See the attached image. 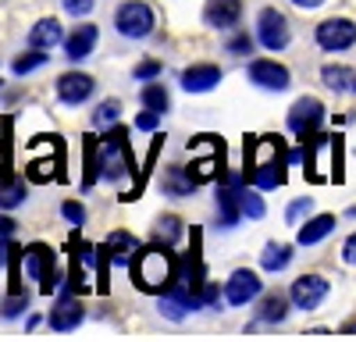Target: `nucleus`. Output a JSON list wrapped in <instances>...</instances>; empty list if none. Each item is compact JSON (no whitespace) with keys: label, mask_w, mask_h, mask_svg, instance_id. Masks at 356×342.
I'll list each match as a JSON object with an SVG mask.
<instances>
[{"label":"nucleus","mask_w":356,"mask_h":342,"mask_svg":"<svg viewBox=\"0 0 356 342\" xmlns=\"http://www.w3.org/2000/svg\"><path fill=\"white\" fill-rule=\"evenodd\" d=\"M292 157L285 154L282 136H246V179L253 189L271 193L285 186V164Z\"/></svg>","instance_id":"f257e3e1"},{"label":"nucleus","mask_w":356,"mask_h":342,"mask_svg":"<svg viewBox=\"0 0 356 342\" xmlns=\"http://www.w3.org/2000/svg\"><path fill=\"white\" fill-rule=\"evenodd\" d=\"M129 275H132V285H139L143 293H168L175 278H178V261H175V253H171V243H150V246H143L136 256H132V264H129Z\"/></svg>","instance_id":"f03ea898"},{"label":"nucleus","mask_w":356,"mask_h":342,"mask_svg":"<svg viewBox=\"0 0 356 342\" xmlns=\"http://www.w3.org/2000/svg\"><path fill=\"white\" fill-rule=\"evenodd\" d=\"M97 175H104L107 182H125L132 179L136 186L122 193L125 204H132V200L139 196V179H136V154L129 147V132L125 129H111L104 139H100V147H97Z\"/></svg>","instance_id":"7ed1b4c3"},{"label":"nucleus","mask_w":356,"mask_h":342,"mask_svg":"<svg viewBox=\"0 0 356 342\" xmlns=\"http://www.w3.org/2000/svg\"><path fill=\"white\" fill-rule=\"evenodd\" d=\"M189 175L196 179V186L214 182L218 175H225V139L218 136H196L189 139Z\"/></svg>","instance_id":"20e7f679"},{"label":"nucleus","mask_w":356,"mask_h":342,"mask_svg":"<svg viewBox=\"0 0 356 342\" xmlns=\"http://www.w3.org/2000/svg\"><path fill=\"white\" fill-rule=\"evenodd\" d=\"M303 171L310 182H332L335 175V136H310L303 139Z\"/></svg>","instance_id":"39448f33"},{"label":"nucleus","mask_w":356,"mask_h":342,"mask_svg":"<svg viewBox=\"0 0 356 342\" xmlns=\"http://www.w3.org/2000/svg\"><path fill=\"white\" fill-rule=\"evenodd\" d=\"M154 25H157V18H154V8L146 0H125L114 15V28L129 40H146L154 33Z\"/></svg>","instance_id":"423d86ee"},{"label":"nucleus","mask_w":356,"mask_h":342,"mask_svg":"<svg viewBox=\"0 0 356 342\" xmlns=\"http://www.w3.org/2000/svg\"><path fill=\"white\" fill-rule=\"evenodd\" d=\"M289 132L296 139H310L317 136V129L324 125V104L317 97H300L292 107H289V118H285Z\"/></svg>","instance_id":"0eeeda50"},{"label":"nucleus","mask_w":356,"mask_h":342,"mask_svg":"<svg viewBox=\"0 0 356 342\" xmlns=\"http://www.w3.org/2000/svg\"><path fill=\"white\" fill-rule=\"evenodd\" d=\"M257 40H260L267 50H271V54L285 50V47H289V40H292L289 18H285L278 8H264V11L257 15Z\"/></svg>","instance_id":"6e6552de"},{"label":"nucleus","mask_w":356,"mask_h":342,"mask_svg":"<svg viewBox=\"0 0 356 342\" xmlns=\"http://www.w3.org/2000/svg\"><path fill=\"white\" fill-rule=\"evenodd\" d=\"M314 40H317V47L324 54H342V50H349L356 43V22H349V18H324L317 25Z\"/></svg>","instance_id":"1a4fd4ad"},{"label":"nucleus","mask_w":356,"mask_h":342,"mask_svg":"<svg viewBox=\"0 0 356 342\" xmlns=\"http://www.w3.org/2000/svg\"><path fill=\"white\" fill-rule=\"evenodd\" d=\"M68 250H72V264H68V293L82 296V293H89V275H86V268H89V264H97V246L82 243L79 232H72Z\"/></svg>","instance_id":"9d476101"},{"label":"nucleus","mask_w":356,"mask_h":342,"mask_svg":"<svg viewBox=\"0 0 356 342\" xmlns=\"http://www.w3.org/2000/svg\"><path fill=\"white\" fill-rule=\"evenodd\" d=\"M328 293H332V282L324 278V275H300L292 282V289H289V296H292V307L296 310H317L324 300H328Z\"/></svg>","instance_id":"9b49d317"},{"label":"nucleus","mask_w":356,"mask_h":342,"mask_svg":"<svg viewBox=\"0 0 356 342\" xmlns=\"http://www.w3.org/2000/svg\"><path fill=\"white\" fill-rule=\"evenodd\" d=\"M246 75H250V82H253V86H260V90H271V93L289 90V82H292L289 68H285V65H278V61H267V57H257V61H250Z\"/></svg>","instance_id":"f8f14e48"},{"label":"nucleus","mask_w":356,"mask_h":342,"mask_svg":"<svg viewBox=\"0 0 356 342\" xmlns=\"http://www.w3.org/2000/svg\"><path fill=\"white\" fill-rule=\"evenodd\" d=\"M189 310H200V296L189 289L182 278H175V285L168 293H161V314L168 321H182Z\"/></svg>","instance_id":"ddd939ff"},{"label":"nucleus","mask_w":356,"mask_h":342,"mask_svg":"<svg viewBox=\"0 0 356 342\" xmlns=\"http://www.w3.org/2000/svg\"><path fill=\"white\" fill-rule=\"evenodd\" d=\"M264 293V282L257 278V271L250 268H239V271H232V278L225 282V300L232 307H246L250 300H257Z\"/></svg>","instance_id":"4468645a"},{"label":"nucleus","mask_w":356,"mask_h":342,"mask_svg":"<svg viewBox=\"0 0 356 342\" xmlns=\"http://www.w3.org/2000/svg\"><path fill=\"white\" fill-rule=\"evenodd\" d=\"M93 90H97V82H93V75H86V72H65L61 79H57V100L68 104V107L86 104L89 97H93Z\"/></svg>","instance_id":"2eb2a0df"},{"label":"nucleus","mask_w":356,"mask_h":342,"mask_svg":"<svg viewBox=\"0 0 356 342\" xmlns=\"http://www.w3.org/2000/svg\"><path fill=\"white\" fill-rule=\"evenodd\" d=\"M82 303H79V296L75 293H68V296H61L57 300V307L50 310V328L54 332H75L79 325H82Z\"/></svg>","instance_id":"dca6fc26"},{"label":"nucleus","mask_w":356,"mask_h":342,"mask_svg":"<svg viewBox=\"0 0 356 342\" xmlns=\"http://www.w3.org/2000/svg\"><path fill=\"white\" fill-rule=\"evenodd\" d=\"M243 18V0H207L203 4V22L211 28H232Z\"/></svg>","instance_id":"f3484780"},{"label":"nucleus","mask_w":356,"mask_h":342,"mask_svg":"<svg viewBox=\"0 0 356 342\" xmlns=\"http://www.w3.org/2000/svg\"><path fill=\"white\" fill-rule=\"evenodd\" d=\"M57 268V256L47 243H33V246H25V275L33 278V282H43L50 271Z\"/></svg>","instance_id":"a211bd4d"},{"label":"nucleus","mask_w":356,"mask_h":342,"mask_svg":"<svg viewBox=\"0 0 356 342\" xmlns=\"http://www.w3.org/2000/svg\"><path fill=\"white\" fill-rule=\"evenodd\" d=\"M335 214H314V218H307L300 228H296V243L300 246H317L321 239H328L332 232H335Z\"/></svg>","instance_id":"6ab92c4d"},{"label":"nucleus","mask_w":356,"mask_h":342,"mask_svg":"<svg viewBox=\"0 0 356 342\" xmlns=\"http://www.w3.org/2000/svg\"><path fill=\"white\" fill-rule=\"evenodd\" d=\"M97 25H75V33H68L65 36V57L68 61H82V57H89L93 54V47H97Z\"/></svg>","instance_id":"aec40b11"},{"label":"nucleus","mask_w":356,"mask_h":342,"mask_svg":"<svg viewBox=\"0 0 356 342\" xmlns=\"http://www.w3.org/2000/svg\"><path fill=\"white\" fill-rule=\"evenodd\" d=\"M221 82V68L218 65H193L182 72V90L186 93H211Z\"/></svg>","instance_id":"412c9836"},{"label":"nucleus","mask_w":356,"mask_h":342,"mask_svg":"<svg viewBox=\"0 0 356 342\" xmlns=\"http://www.w3.org/2000/svg\"><path fill=\"white\" fill-rule=\"evenodd\" d=\"M289 303H292V296H285V293H267V296L260 300V307H257L253 328H257V325H282V321L289 318Z\"/></svg>","instance_id":"4be33fe9"},{"label":"nucleus","mask_w":356,"mask_h":342,"mask_svg":"<svg viewBox=\"0 0 356 342\" xmlns=\"http://www.w3.org/2000/svg\"><path fill=\"white\" fill-rule=\"evenodd\" d=\"M218 214H221V225L225 228H235L243 218V189L235 186H218Z\"/></svg>","instance_id":"5701e85b"},{"label":"nucleus","mask_w":356,"mask_h":342,"mask_svg":"<svg viewBox=\"0 0 356 342\" xmlns=\"http://www.w3.org/2000/svg\"><path fill=\"white\" fill-rule=\"evenodd\" d=\"M57 43H65V28L57 18H40L33 28H29V47H40V50H54Z\"/></svg>","instance_id":"b1692460"},{"label":"nucleus","mask_w":356,"mask_h":342,"mask_svg":"<svg viewBox=\"0 0 356 342\" xmlns=\"http://www.w3.org/2000/svg\"><path fill=\"white\" fill-rule=\"evenodd\" d=\"M104 246H107V253H111V261L114 264H132V256L139 253V243H136V236L132 232H122V228H118V232H111L107 239H104Z\"/></svg>","instance_id":"393cba45"},{"label":"nucleus","mask_w":356,"mask_h":342,"mask_svg":"<svg viewBox=\"0 0 356 342\" xmlns=\"http://www.w3.org/2000/svg\"><path fill=\"white\" fill-rule=\"evenodd\" d=\"M161 189H164V196H189V193H196L200 186H196V179L189 175V168H168L164 179H161Z\"/></svg>","instance_id":"a878e982"},{"label":"nucleus","mask_w":356,"mask_h":342,"mask_svg":"<svg viewBox=\"0 0 356 342\" xmlns=\"http://www.w3.org/2000/svg\"><path fill=\"white\" fill-rule=\"evenodd\" d=\"M292 264V246L289 243H267L260 253V268L264 271H285Z\"/></svg>","instance_id":"bb28decb"},{"label":"nucleus","mask_w":356,"mask_h":342,"mask_svg":"<svg viewBox=\"0 0 356 342\" xmlns=\"http://www.w3.org/2000/svg\"><path fill=\"white\" fill-rule=\"evenodd\" d=\"M321 79H324V86H328V90H335V93L353 90V82H356V75H353L346 65H324V68H321Z\"/></svg>","instance_id":"cd10ccee"},{"label":"nucleus","mask_w":356,"mask_h":342,"mask_svg":"<svg viewBox=\"0 0 356 342\" xmlns=\"http://www.w3.org/2000/svg\"><path fill=\"white\" fill-rule=\"evenodd\" d=\"M139 100H143V107H150V111H157V114H164V111L171 107V97H168V90H164V82H146L143 93H139Z\"/></svg>","instance_id":"c85d7f7f"},{"label":"nucleus","mask_w":356,"mask_h":342,"mask_svg":"<svg viewBox=\"0 0 356 342\" xmlns=\"http://www.w3.org/2000/svg\"><path fill=\"white\" fill-rule=\"evenodd\" d=\"M47 61H50V54L40 50V47H33L29 54H18V57H15V61H11V72H15V75H29V72L43 68Z\"/></svg>","instance_id":"c756f323"},{"label":"nucleus","mask_w":356,"mask_h":342,"mask_svg":"<svg viewBox=\"0 0 356 342\" xmlns=\"http://www.w3.org/2000/svg\"><path fill=\"white\" fill-rule=\"evenodd\" d=\"M29 182H50V179H61V157L57 161H29Z\"/></svg>","instance_id":"7c9ffc66"},{"label":"nucleus","mask_w":356,"mask_h":342,"mask_svg":"<svg viewBox=\"0 0 356 342\" xmlns=\"http://www.w3.org/2000/svg\"><path fill=\"white\" fill-rule=\"evenodd\" d=\"M22 200H25V182H22V179L0 182V211H15V207H22Z\"/></svg>","instance_id":"2f4dec72"},{"label":"nucleus","mask_w":356,"mask_h":342,"mask_svg":"<svg viewBox=\"0 0 356 342\" xmlns=\"http://www.w3.org/2000/svg\"><path fill=\"white\" fill-rule=\"evenodd\" d=\"M182 232H186V228H182V221H178L175 214H164L157 225H154V239H161V243H178V239H182Z\"/></svg>","instance_id":"473e14b6"},{"label":"nucleus","mask_w":356,"mask_h":342,"mask_svg":"<svg viewBox=\"0 0 356 342\" xmlns=\"http://www.w3.org/2000/svg\"><path fill=\"white\" fill-rule=\"evenodd\" d=\"M97 136H82V150H86V175H82V186L89 189L97 182Z\"/></svg>","instance_id":"72a5a7b5"},{"label":"nucleus","mask_w":356,"mask_h":342,"mask_svg":"<svg viewBox=\"0 0 356 342\" xmlns=\"http://www.w3.org/2000/svg\"><path fill=\"white\" fill-rule=\"evenodd\" d=\"M111 253L107 246H97V293H107L111 289Z\"/></svg>","instance_id":"f704fd0d"},{"label":"nucleus","mask_w":356,"mask_h":342,"mask_svg":"<svg viewBox=\"0 0 356 342\" xmlns=\"http://www.w3.org/2000/svg\"><path fill=\"white\" fill-rule=\"evenodd\" d=\"M118 114H122V104H118V100H104V104H97V111H93V125H97V129H107V125L118 122Z\"/></svg>","instance_id":"c9c22d12"},{"label":"nucleus","mask_w":356,"mask_h":342,"mask_svg":"<svg viewBox=\"0 0 356 342\" xmlns=\"http://www.w3.org/2000/svg\"><path fill=\"white\" fill-rule=\"evenodd\" d=\"M310 211H314V200H310V196H300V200H292V204H289L285 221L300 228V225H303V218H310Z\"/></svg>","instance_id":"e433bc0d"},{"label":"nucleus","mask_w":356,"mask_h":342,"mask_svg":"<svg viewBox=\"0 0 356 342\" xmlns=\"http://www.w3.org/2000/svg\"><path fill=\"white\" fill-rule=\"evenodd\" d=\"M25 307H29V293L25 289H11V296L0 303V314H4V318H18Z\"/></svg>","instance_id":"4c0bfd02"},{"label":"nucleus","mask_w":356,"mask_h":342,"mask_svg":"<svg viewBox=\"0 0 356 342\" xmlns=\"http://www.w3.org/2000/svg\"><path fill=\"white\" fill-rule=\"evenodd\" d=\"M243 214H246V218H264V214H267L264 200H260L257 193H250V189H243Z\"/></svg>","instance_id":"58836bf2"},{"label":"nucleus","mask_w":356,"mask_h":342,"mask_svg":"<svg viewBox=\"0 0 356 342\" xmlns=\"http://www.w3.org/2000/svg\"><path fill=\"white\" fill-rule=\"evenodd\" d=\"M228 54H239V57L253 54V36H250V33H239V36H232V40H228Z\"/></svg>","instance_id":"ea45409f"},{"label":"nucleus","mask_w":356,"mask_h":342,"mask_svg":"<svg viewBox=\"0 0 356 342\" xmlns=\"http://www.w3.org/2000/svg\"><path fill=\"white\" fill-rule=\"evenodd\" d=\"M61 4H65V11H68L72 18H86L89 11H93L97 0H61Z\"/></svg>","instance_id":"a19ab883"},{"label":"nucleus","mask_w":356,"mask_h":342,"mask_svg":"<svg viewBox=\"0 0 356 342\" xmlns=\"http://www.w3.org/2000/svg\"><path fill=\"white\" fill-rule=\"evenodd\" d=\"M61 214H65L72 225H86V207L75 204V200H65V204H61Z\"/></svg>","instance_id":"79ce46f5"},{"label":"nucleus","mask_w":356,"mask_h":342,"mask_svg":"<svg viewBox=\"0 0 356 342\" xmlns=\"http://www.w3.org/2000/svg\"><path fill=\"white\" fill-rule=\"evenodd\" d=\"M161 75V61H143V65H136V82H150V79H157Z\"/></svg>","instance_id":"37998d69"},{"label":"nucleus","mask_w":356,"mask_h":342,"mask_svg":"<svg viewBox=\"0 0 356 342\" xmlns=\"http://www.w3.org/2000/svg\"><path fill=\"white\" fill-rule=\"evenodd\" d=\"M157 122H161V114L146 107V111L139 114V118H136V129H139V132H154V129H157Z\"/></svg>","instance_id":"c03bdc74"},{"label":"nucleus","mask_w":356,"mask_h":342,"mask_svg":"<svg viewBox=\"0 0 356 342\" xmlns=\"http://www.w3.org/2000/svg\"><path fill=\"white\" fill-rule=\"evenodd\" d=\"M214 303H218V285L207 282L203 289H200V307H214Z\"/></svg>","instance_id":"a18cd8bd"},{"label":"nucleus","mask_w":356,"mask_h":342,"mask_svg":"<svg viewBox=\"0 0 356 342\" xmlns=\"http://www.w3.org/2000/svg\"><path fill=\"white\" fill-rule=\"evenodd\" d=\"M342 261H346L349 268H356V232L342 243Z\"/></svg>","instance_id":"49530a36"},{"label":"nucleus","mask_w":356,"mask_h":342,"mask_svg":"<svg viewBox=\"0 0 356 342\" xmlns=\"http://www.w3.org/2000/svg\"><path fill=\"white\" fill-rule=\"evenodd\" d=\"M15 218H8V214H0V239H11L15 236Z\"/></svg>","instance_id":"de8ad7c7"},{"label":"nucleus","mask_w":356,"mask_h":342,"mask_svg":"<svg viewBox=\"0 0 356 342\" xmlns=\"http://www.w3.org/2000/svg\"><path fill=\"white\" fill-rule=\"evenodd\" d=\"M292 4L300 8V11H314V8H321V4H324V0H292Z\"/></svg>","instance_id":"09e8293b"},{"label":"nucleus","mask_w":356,"mask_h":342,"mask_svg":"<svg viewBox=\"0 0 356 342\" xmlns=\"http://www.w3.org/2000/svg\"><path fill=\"white\" fill-rule=\"evenodd\" d=\"M4 168H8V154H4V142H0V175H4Z\"/></svg>","instance_id":"8fccbe9b"},{"label":"nucleus","mask_w":356,"mask_h":342,"mask_svg":"<svg viewBox=\"0 0 356 342\" xmlns=\"http://www.w3.org/2000/svg\"><path fill=\"white\" fill-rule=\"evenodd\" d=\"M342 332H356V318H353V321H346V325H342Z\"/></svg>","instance_id":"3c124183"},{"label":"nucleus","mask_w":356,"mask_h":342,"mask_svg":"<svg viewBox=\"0 0 356 342\" xmlns=\"http://www.w3.org/2000/svg\"><path fill=\"white\" fill-rule=\"evenodd\" d=\"M353 93H356V82H353Z\"/></svg>","instance_id":"603ef678"}]
</instances>
